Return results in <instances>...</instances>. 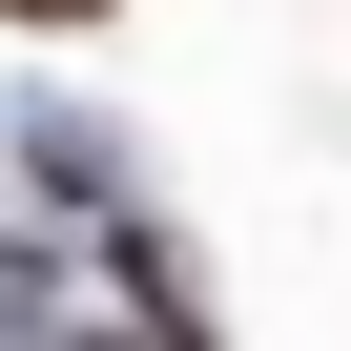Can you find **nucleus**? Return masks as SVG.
Returning a JSON list of instances; mask_svg holds the SVG:
<instances>
[{
	"mask_svg": "<svg viewBox=\"0 0 351 351\" xmlns=\"http://www.w3.org/2000/svg\"><path fill=\"white\" fill-rule=\"evenodd\" d=\"M124 310H145V351H207V269L165 228H124Z\"/></svg>",
	"mask_w": 351,
	"mask_h": 351,
	"instance_id": "obj_1",
	"label": "nucleus"
},
{
	"mask_svg": "<svg viewBox=\"0 0 351 351\" xmlns=\"http://www.w3.org/2000/svg\"><path fill=\"white\" fill-rule=\"evenodd\" d=\"M0 21H104V0H0Z\"/></svg>",
	"mask_w": 351,
	"mask_h": 351,
	"instance_id": "obj_2",
	"label": "nucleus"
}]
</instances>
